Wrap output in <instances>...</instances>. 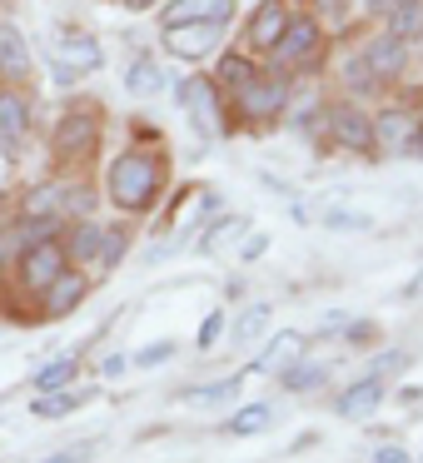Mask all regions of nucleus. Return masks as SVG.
Wrapping results in <instances>:
<instances>
[{"label":"nucleus","instance_id":"nucleus-13","mask_svg":"<svg viewBox=\"0 0 423 463\" xmlns=\"http://www.w3.org/2000/svg\"><path fill=\"white\" fill-rule=\"evenodd\" d=\"M0 75L5 80H31V45L15 25H0Z\"/></svg>","mask_w":423,"mask_h":463},{"label":"nucleus","instance_id":"nucleus-20","mask_svg":"<svg viewBox=\"0 0 423 463\" xmlns=\"http://www.w3.org/2000/svg\"><path fill=\"white\" fill-rule=\"evenodd\" d=\"M389 35L393 41H418L423 35V0H399L389 11Z\"/></svg>","mask_w":423,"mask_h":463},{"label":"nucleus","instance_id":"nucleus-26","mask_svg":"<svg viewBox=\"0 0 423 463\" xmlns=\"http://www.w3.org/2000/svg\"><path fill=\"white\" fill-rule=\"evenodd\" d=\"M244 234V220H224V224H214L210 234L200 240V254H220V250H230L234 240Z\"/></svg>","mask_w":423,"mask_h":463},{"label":"nucleus","instance_id":"nucleus-18","mask_svg":"<svg viewBox=\"0 0 423 463\" xmlns=\"http://www.w3.org/2000/svg\"><path fill=\"white\" fill-rule=\"evenodd\" d=\"M95 393L90 389H55V393H41V399H31V413L35 419H65V413H75V409H85Z\"/></svg>","mask_w":423,"mask_h":463},{"label":"nucleus","instance_id":"nucleus-33","mask_svg":"<svg viewBox=\"0 0 423 463\" xmlns=\"http://www.w3.org/2000/svg\"><path fill=\"white\" fill-rule=\"evenodd\" d=\"M343 75H349V85H359V90H373V85H379V80H373V71L363 65V55H353V61L343 65Z\"/></svg>","mask_w":423,"mask_h":463},{"label":"nucleus","instance_id":"nucleus-37","mask_svg":"<svg viewBox=\"0 0 423 463\" xmlns=\"http://www.w3.org/2000/svg\"><path fill=\"white\" fill-rule=\"evenodd\" d=\"M373 463H409V453H403V449H379V453H373Z\"/></svg>","mask_w":423,"mask_h":463},{"label":"nucleus","instance_id":"nucleus-30","mask_svg":"<svg viewBox=\"0 0 423 463\" xmlns=\"http://www.w3.org/2000/svg\"><path fill=\"white\" fill-rule=\"evenodd\" d=\"M284 383H289V389H319V383H324V369H319V364H314V369L294 364V369L284 373Z\"/></svg>","mask_w":423,"mask_h":463},{"label":"nucleus","instance_id":"nucleus-15","mask_svg":"<svg viewBox=\"0 0 423 463\" xmlns=\"http://www.w3.org/2000/svg\"><path fill=\"white\" fill-rule=\"evenodd\" d=\"M25 130H31V105L25 95H0V145H21Z\"/></svg>","mask_w":423,"mask_h":463},{"label":"nucleus","instance_id":"nucleus-36","mask_svg":"<svg viewBox=\"0 0 423 463\" xmlns=\"http://www.w3.org/2000/svg\"><path fill=\"white\" fill-rule=\"evenodd\" d=\"M125 369H130V359H125V354H110V359H105V379H120Z\"/></svg>","mask_w":423,"mask_h":463},{"label":"nucleus","instance_id":"nucleus-28","mask_svg":"<svg viewBox=\"0 0 423 463\" xmlns=\"http://www.w3.org/2000/svg\"><path fill=\"white\" fill-rule=\"evenodd\" d=\"M55 210H61V190H55V184L35 190V194H31V204H25V214H31V220H51Z\"/></svg>","mask_w":423,"mask_h":463},{"label":"nucleus","instance_id":"nucleus-34","mask_svg":"<svg viewBox=\"0 0 423 463\" xmlns=\"http://www.w3.org/2000/svg\"><path fill=\"white\" fill-rule=\"evenodd\" d=\"M329 224H334V230H369V214H329Z\"/></svg>","mask_w":423,"mask_h":463},{"label":"nucleus","instance_id":"nucleus-23","mask_svg":"<svg viewBox=\"0 0 423 463\" xmlns=\"http://www.w3.org/2000/svg\"><path fill=\"white\" fill-rule=\"evenodd\" d=\"M254 75H259V71H254L249 55H224V61H220V85H224V90H244Z\"/></svg>","mask_w":423,"mask_h":463},{"label":"nucleus","instance_id":"nucleus-4","mask_svg":"<svg viewBox=\"0 0 423 463\" xmlns=\"http://www.w3.org/2000/svg\"><path fill=\"white\" fill-rule=\"evenodd\" d=\"M418 120H413L409 110H383L379 120H373V145H383V150L393 155H413V145H418Z\"/></svg>","mask_w":423,"mask_h":463},{"label":"nucleus","instance_id":"nucleus-40","mask_svg":"<svg viewBox=\"0 0 423 463\" xmlns=\"http://www.w3.org/2000/svg\"><path fill=\"white\" fill-rule=\"evenodd\" d=\"M45 463H80V453H55V458H45Z\"/></svg>","mask_w":423,"mask_h":463},{"label":"nucleus","instance_id":"nucleus-7","mask_svg":"<svg viewBox=\"0 0 423 463\" xmlns=\"http://www.w3.org/2000/svg\"><path fill=\"white\" fill-rule=\"evenodd\" d=\"M234 15V0H174L164 5V25H224Z\"/></svg>","mask_w":423,"mask_h":463},{"label":"nucleus","instance_id":"nucleus-42","mask_svg":"<svg viewBox=\"0 0 423 463\" xmlns=\"http://www.w3.org/2000/svg\"><path fill=\"white\" fill-rule=\"evenodd\" d=\"M418 289H423V274H418V279H413V284H409V294H418Z\"/></svg>","mask_w":423,"mask_h":463},{"label":"nucleus","instance_id":"nucleus-5","mask_svg":"<svg viewBox=\"0 0 423 463\" xmlns=\"http://www.w3.org/2000/svg\"><path fill=\"white\" fill-rule=\"evenodd\" d=\"M220 45V25H164V51L180 61H204Z\"/></svg>","mask_w":423,"mask_h":463},{"label":"nucleus","instance_id":"nucleus-6","mask_svg":"<svg viewBox=\"0 0 423 463\" xmlns=\"http://www.w3.org/2000/svg\"><path fill=\"white\" fill-rule=\"evenodd\" d=\"M329 130H334V140H339L343 150H359V155L373 150V120L363 110H353V105H334Z\"/></svg>","mask_w":423,"mask_h":463},{"label":"nucleus","instance_id":"nucleus-31","mask_svg":"<svg viewBox=\"0 0 423 463\" xmlns=\"http://www.w3.org/2000/svg\"><path fill=\"white\" fill-rule=\"evenodd\" d=\"M125 240H130L125 230H110V234H100V260H105V264H120V260H125Z\"/></svg>","mask_w":423,"mask_h":463},{"label":"nucleus","instance_id":"nucleus-16","mask_svg":"<svg viewBox=\"0 0 423 463\" xmlns=\"http://www.w3.org/2000/svg\"><path fill=\"white\" fill-rule=\"evenodd\" d=\"M180 100L190 105V110H200V120L210 125V135H224V115H220V100H214V85L210 80H190L180 90Z\"/></svg>","mask_w":423,"mask_h":463},{"label":"nucleus","instance_id":"nucleus-12","mask_svg":"<svg viewBox=\"0 0 423 463\" xmlns=\"http://www.w3.org/2000/svg\"><path fill=\"white\" fill-rule=\"evenodd\" d=\"M55 150H61L65 160L90 155L95 150V120H90V115H65L61 130H55Z\"/></svg>","mask_w":423,"mask_h":463},{"label":"nucleus","instance_id":"nucleus-41","mask_svg":"<svg viewBox=\"0 0 423 463\" xmlns=\"http://www.w3.org/2000/svg\"><path fill=\"white\" fill-rule=\"evenodd\" d=\"M125 5H130V11H150L155 0H125Z\"/></svg>","mask_w":423,"mask_h":463},{"label":"nucleus","instance_id":"nucleus-32","mask_svg":"<svg viewBox=\"0 0 423 463\" xmlns=\"http://www.w3.org/2000/svg\"><path fill=\"white\" fill-rule=\"evenodd\" d=\"M174 354V344L170 339H160V344H145L140 354H135V364H140V369H155V364H164Z\"/></svg>","mask_w":423,"mask_h":463},{"label":"nucleus","instance_id":"nucleus-24","mask_svg":"<svg viewBox=\"0 0 423 463\" xmlns=\"http://www.w3.org/2000/svg\"><path fill=\"white\" fill-rule=\"evenodd\" d=\"M240 393V373L234 379H220V383H204V389H190L184 393V403H200V409H210V403H224Z\"/></svg>","mask_w":423,"mask_h":463},{"label":"nucleus","instance_id":"nucleus-14","mask_svg":"<svg viewBox=\"0 0 423 463\" xmlns=\"http://www.w3.org/2000/svg\"><path fill=\"white\" fill-rule=\"evenodd\" d=\"M379 403H383V379H359L339 399V413H343V419H373Z\"/></svg>","mask_w":423,"mask_h":463},{"label":"nucleus","instance_id":"nucleus-43","mask_svg":"<svg viewBox=\"0 0 423 463\" xmlns=\"http://www.w3.org/2000/svg\"><path fill=\"white\" fill-rule=\"evenodd\" d=\"M324 5H329V11H339V5H343V0H324Z\"/></svg>","mask_w":423,"mask_h":463},{"label":"nucleus","instance_id":"nucleus-8","mask_svg":"<svg viewBox=\"0 0 423 463\" xmlns=\"http://www.w3.org/2000/svg\"><path fill=\"white\" fill-rule=\"evenodd\" d=\"M21 274H25V284H31V289H45V284H55V279L65 274V250H61V244H51V240H41L35 250H25Z\"/></svg>","mask_w":423,"mask_h":463},{"label":"nucleus","instance_id":"nucleus-10","mask_svg":"<svg viewBox=\"0 0 423 463\" xmlns=\"http://www.w3.org/2000/svg\"><path fill=\"white\" fill-rule=\"evenodd\" d=\"M363 65L373 71V80H393V75H403V65H409V51H403V41H393V35H379V41H369V51H363Z\"/></svg>","mask_w":423,"mask_h":463},{"label":"nucleus","instance_id":"nucleus-22","mask_svg":"<svg viewBox=\"0 0 423 463\" xmlns=\"http://www.w3.org/2000/svg\"><path fill=\"white\" fill-rule=\"evenodd\" d=\"M264 324H269V304H249V309L240 314V324H234V349H244V344L259 339Z\"/></svg>","mask_w":423,"mask_h":463},{"label":"nucleus","instance_id":"nucleus-35","mask_svg":"<svg viewBox=\"0 0 423 463\" xmlns=\"http://www.w3.org/2000/svg\"><path fill=\"white\" fill-rule=\"evenodd\" d=\"M220 329H224V314H210V319H204V329H200V349H210V344L220 339Z\"/></svg>","mask_w":423,"mask_h":463},{"label":"nucleus","instance_id":"nucleus-17","mask_svg":"<svg viewBox=\"0 0 423 463\" xmlns=\"http://www.w3.org/2000/svg\"><path fill=\"white\" fill-rule=\"evenodd\" d=\"M41 294H45V314H51V319H61V314H70L75 304L85 299V279H80V274H61V279L45 284Z\"/></svg>","mask_w":423,"mask_h":463},{"label":"nucleus","instance_id":"nucleus-1","mask_svg":"<svg viewBox=\"0 0 423 463\" xmlns=\"http://www.w3.org/2000/svg\"><path fill=\"white\" fill-rule=\"evenodd\" d=\"M164 184V155H150V150H130L110 165V200L120 204L125 214H140L155 204Z\"/></svg>","mask_w":423,"mask_h":463},{"label":"nucleus","instance_id":"nucleus-27","mask_svg":"<svg viewBox=\"0 0 423 463\" xmlns=\"http://www.w3.org/2000/svg\"><path fill=\"white\" fill-rule=\"evenodd\" d=\"M160 80H164V75H160V65H155V61H135L125 85H130V95H150V90H160Z\"/></svg>","mask_w":423,"mask_h":463},{"label":"nucleus","instance_id":"nucleus-21","mask_svg":"<svg viewBox=\"0 0 423 463\" xmlns=\"http://www.w3.org/2000/svg\"><path fill=\"white\" fill-rule=\"evenodd\" d=\"M269 419H274V409H269V403H244V409L230 419V433H234V439H249V433L269 429Z\"/></svg>","mask_w":423,"mask_h":463},{"label":"nucleus","instance_id":"nucleus-25","mask_svg":"<svg viewBox=\"0 0 423 463\" xmlns=\"http://www.w3.org/2000/svg\"><path fill=\"white\" fill-rule=\"evenodd\" d=\"M75 369H80V359H75V354H61L55 364H45V369H35V389H55V383L75 379Z\"/></svg>","mask_w":423,"mask_h":463},{"label":"nucleus","instance_id":"nucleus-3","mask_svg":"<svg viewBox=\"0 0 423 463\" xmlns=\"http://www.w3.org/2000/svg\"><path fill=\"white\" fill-rule=\"evenodd\" d=\"M319 25L309 21V15H299V21H289L284 25V35L274 41V61L279 65H304V61H314L319 55Z\"/></svg>","mask_w":423,"mask_h":463},{"label":"nucleus","instance_id":"nucleus-39","mask_svg":"<svg viewBox=\"0 0 423 463\" xmlns=\"http://www.w3.org/2000/svg\"><path fill=\"white\" fill-rule=\"evenodd\" d=\"M393 5H399V0H369V11H379V15H389Z\"/></svg>","mask_w":423,"mask_h":463},{"label":"nucleus","instance_id":"nucleus-38","mask_svg":"<svg viewBox=\"0 0 423 463\" xmlns=\"http://www.w3.org/2000/svg\"><path fill=\"white\" fill-rule=\"evenodd\" d=\"M264 254V234H249V244H244V260H259Z\"/></svg>","mask_w":423,"mask_h":463},{"label":"nucleus","instance_id":"nucleus-29","mask_svg":"<svg viewBox=\"0 0 423 463\" xmlns=\"http://www.w3.org/2000/svg\"><path fill=\"white\" fill-rule=\"evenodd\" d=\"M70 254L75 260H95V254H100V230H95V224H80V230L70 234Z\"/></svg>","mask_w":423,"mask_h":463},{"label":"nucleus","instance_id":"nucleus-2","mask_svg":"<svg viewBox=\"0 0 423 463\" xmlns=\"http://www.w3.org/2000/svg\"><path fill=\"white\" fill-rule=\"evenodd\" d=\"M289 100V80L284 75H254L244 90H234V105H240L244 120H274Z\"/></svg>","mask_w":423,"mask_h":463},{"label":"nucleus","instance_id":"nucleus-11","mask_svg":"<svg viewBox=\"0 0 423 463\" xmlns=\"http://www.w3.org/2000/svg\"><path fill=\"white\" fill-rule=\"evenodd\" d=\"M284 25H289L284 0H264L259 11H254V21H249V45L254 51H274V41L284 35Z\"/></svg>","mask_w":423,"mask_h":463},{"label":"nucleus","instance_id":"nucleus-9","mask_svg":"<svg viewBox=\"0 0 423 463\" xmlns=\"http://www.w3.org/2000/svg\"><path fill=\"white\" fill-rule=\"evenodd\" d=\"M304 349H309V339H304L299 329H279L269 339V349H264V359L254 364V373H279V379H284V373L304 359Z\"/></svg>","mask_w":423,"mask_h":463},{"label":"nucleus","instance_id":"nucleus-19","mask_svg":"<svg viewBox=\"0 0 423 463\" xmlns=\"http://www.w3.org/2000/svg\"><path fill=\"white\" fill-rule=\"evenodd\" d=\"M55 51H61L65 61H75V71H100V61H105L100 45L85 31H61V45H55Z\"/></svg>","mask_w":423,"mask_h":463}]
</instances>
